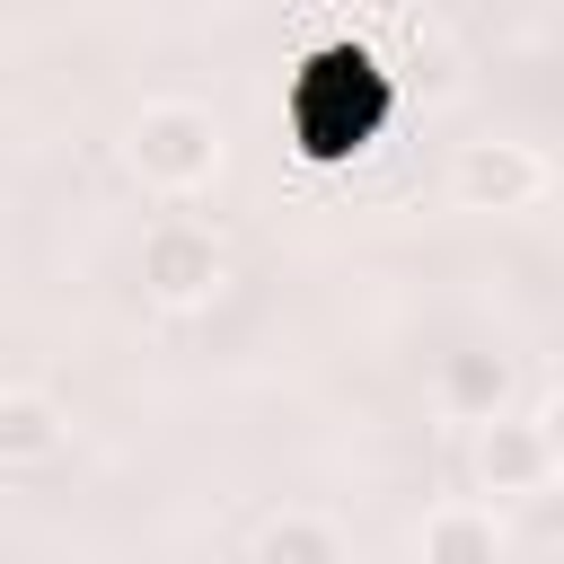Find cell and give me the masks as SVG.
<instances>
[{"label":"cell","instance_id":"cell-1","mask_svg":"<svg viewBox=\"0 0 564 564\" xmlns=\"http://www.w3.org/2000/svg\"><path fill=\"white\" fill-rule=\"evenodd\" d=\"M291 115H300L308 150H361V132L379 123V70L361 53H317L300 97H291Z\"/></svg>","mask_w":564,"mask_h":564}]
</instances>
